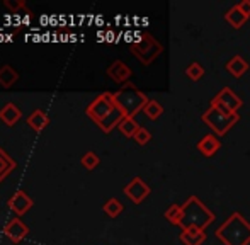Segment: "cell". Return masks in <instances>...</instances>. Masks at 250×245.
<instances>
[{
	"mask_svg": "<svg viewBox=\"0 0 250 245\" xmlns=\"http://www.w3.org/2000/svg\"><path fill=\"white\" fill-rule=\"evenodd\" d=\"M223 245H250V222L240 211H235L214 232Z\"/></svg>",
	"mask_w": 250,
	"mask_h": 245,
	"instance_id": "1",
	"label": "cell"
},
{
	"mask_svg": "<svg viewBox=\"0 0 250 245\" xmlns=\"http://www.w3.org/2000/svg\"><path fill=\"white\" fill-rule=\"evenodd\" d=\"M216 216L214 213L204 204L198 196H189L182 204V218H181V230H206L211 223H214Z\"/></svg>",
	"mask_w": 250,
	"mask_h": 245,
	"instance_id": "2",
	"label": "cell"
},
{
	"mask_svg": "<svg viewBox=\"0 0 250 245\" xmlns=\"http://www.w3.org/2000/svg\"><path fill=\"white\" fill-rule=\"evenodd\" d=\"M112 97H114L116 107H119L126 118H135L140 111H143V107H145L146 102L150 101L148 97L140 89H136L131 82L125 83L119 90L112 92Z\"/></svg>",
	"mask_w": 250,
	"mask_h": 245,
	"instance_id": "3",
	"label": "cell"
},
{
	"mask_svg": "<svg viewBox=\"0 0 250 245\" xmlns=\"http://www.w3.org/2000/svg\"><path fill=\"white\" fill-rule=\"evenodd\" d=\"M201 120H203L204 124L213 129V133L216 136H225L238 121H240V116H238V113L237 114L225 113V111L218 109V107L209 106L203 113Z\"/></svg>",
	"mask_w": 250,
	"mask_h": 245,
	"instance_id": "4",
	"label": "cell"
},
{
	"mask_svg": "<svg viewBox=\"0 0 250 245\" xmlns=\"http://www.w3.org/2000/svg\"><path fill=\"white\" fill-rule=\"evenodd\" d=\"M129 51L135 55V58L143 65H151L158 58V55L164 51V46L151 36L150 33L140 34L138 41L129 43Z\"/></svg>",
	"mask_w": 250,
	"mask_h": 245,
	"instance_id": "5",
	"label": "cell"
},
{
	"mask_svg": "<svg viewBox=\"0 0 250 245\" xmlns=\"http://www.w3.org/2000/svg\"><path fill=\"white\" fill-rule=\"evenodd\" d=\"M114 107H116V104H114V97H112V92L105 90V92H102L101 96H97L96 99H94L92 102L87 106L85 114L94 122H96V124H99L101 121H104L105 118H107L109 114L114 111Z\"/></svg>",
	"mask_w": 250,
	"mask_h": 245,
	"instance_id": "6",
	"label": "cell"
},
{
	"mask_svg": "<svg viewBox=\"0 0 250 245\" xmlns=\"http://www.w3.org/2000/svg\"><path fill=\"white\" fill-rule=\"evenodd\" d=\"M209 106H214L218 109L225 111V113H231V114H237L238 109L244 106V101L230 89V87H223L216 96L211 99Z\"/></svg>",
	"mask_w": 250,
	"mask_h": 245,
	"instance_id": "7",
	"label": "cell"
},
{
	"mask_svg": "<svg viewBox=\"0 0 250 245\" xmlns=\"http://www.w3.org/2000/svg\"><path fill=\"white\" fill-rule=\"evenodd\" d=\"M123 192H125L126 198L131 199L135 204H142V203L150 196L151 189L142 177H133V179L125 185Z\"/></svg>",
	"mask_w": 250,
	"mask_h": 245,
	"instance_id": "8",
	"label": "cell"
},
{
	"mask_svg": "<svg viewBox=\"0 0 250 245\" xmlns=\"http://www.w3.org/2000/svg\"><path fill=\"white\" fill-rule=\"evenodd\" d=\"M27 233H29V226L21 222L19 218H12L3 226V235L12 244H19L21 240H24V237H26Z\"/></svg>",
	"mask_w": 250,
	"mask_h": 245,
	"instance_id": "9",
	"label": "cell"
},
{
	"mask_svg": "<svg viewBox=\"0 0 250 245\" xmlns=\"http://www.w3.org/2000/svg\"><path fill=\"white\" fill-rule=\"evenodd\" d=\"M105 73H107L109 79H112L116 83H128L129 79H131L133 75V70L129 68L128 65H126L125 61L121 60H114L111 63V65L107 66V70H105Z\"/></svg>",
	"mask_w": 250,
	"mask_h": 245,
	"instance_id": "10",
	"label": "cell"
},
{
	"mask_svg": "<svg viewBox=\"0 0 250 245\" xmlns=\"http://www.w3.org/2000/svg\"><path fill=\"white\" fill-rule=\"evenodd\" d=\"M196 148L199 150V153L203 157L211 159V157L216 155L218 150L221 148V142H220V138L214 135V133H208V135H204L203 138L196 143Z\"/></svg>",
	"mask_w": 250,
	"mask_h": 245,
	"instance_id": "11",
	"label": "cell"
},
{
	"mask_svg": "<svg viewBox=\"0 0 250 245\" xmlns=\"http://www.w3.org/2000/svg\"><path fill=\"white\" fill-rule=\"evenodd\" d=\"M7 204H9V208L12 209L16 215L22 216V215H26L31 208H33V199H31L24 191H16L12 194V198L9 199Z\"/></svg>",
	"mask_w": 250,
	"mask_h": 245,
	"instance_id": "12",
	"label": "cell"
},
{
	"mask_svg": "<svg viewBox=\"0 0 250 245\" xmlns=\"http://www.w3.org/2000/svg\"><path fill=\"white\" fill-rule=\"evenodd\" d=\"M225 68H227V72L230 73L233 79H242V77L249 72L250 65L247 63V60L242 57V55H235V57H231L230 60L227 61Z\"/></svg>",
	"mask_w": 250,
	"mask_h": 245,
	"instance_id": "13",
	"label": "cell"
},
{
	"mask_svg": "<svg viewBox=\"0 0 250 245\" xmlns=\"http://www.w3.org/2000/svg\"><path fill=\"white\" fill-rule=\"evenodd\" d=\"M21 118H22V111L14 102H7L5 106L0 109V120L5 122L7 126H14Z\"/></svg>",
	"mask_w": 250,
	"mask_h": 245,
	"instance_id": "14",
	"label": "cell"
},
{
	"mask_svg": "<svg viewBox=\"0 0 250 245\" xmlns=\"http://www.w3.org/2000/svg\"><path fill=\"white\" fill-rule=\"evenodd\" d=\"M179 240L184 245H203L206 240V232H203V230H181Z\"/></svg>",
	"mask_w": 250,
	"mask_h": 245,
	"instance_id": "15",
	"label": "cell"
},
{
	"mask_svg": "<svg viewBox=\"0 0 250 245\" xmlns=\"http://www.w3.org/2000/svg\"><path fill=\"white\" fill-rule=\"evenodd\" d=\"M247 19H249V17L245 16L240 9H238V5L230 7V9L225 12V20H227L231 27H235V29H240V27L247 22Z\"/></svg>",
	"mask_w": 250,
	"mask_h": 245,
	"instance_id": "16",
	"label": "cell"
},
{
	"mask_svg": "<svg viewBox=\"0 0 250 245\" xmlns=\"http://www.w3.org/2000/svg\"><path fill=\"white\" fill-rule=\"evenodd\" d=\"M125 118H126V116H125V114H123V111L119 109V107H114V111H112V113L109 114V116L105 118L104 121H101L97 126H99V128H101L104 133H111L114 128H118L119 122H121L123 120H125Z\"/></svg>",
	"mask_w": 250,
	"mask_h": 245,
	"instance_id": "17",
	"label": "cell"
},
{
	"mask_svg": "<svg viewBox=\"0 0 250 245\" xmlns=\"http://www.w3.org/2000/svg\"><path fill=\"white\" fill-rule=\"evenodd\" d=\"M17 80H19V73H17V70L12 65L0 66V85L3 89H10Z\"/></svg>",
	"mask_w": 250,
	"mask_h": 245,
	"instance_id": "18",
	"label": "cell"
},
{
	"mask_svg": "<svg viewBox=\"0 0 250 245\" xmlns=\"http://www.w3.org/2000/svg\"><path fill=\"white\" fill-rule=\"evenodd\" d=\"M48 122H50V120H48L46 113H44V111H41V109L33 111V113L27 116V124H29L36 133L43 131V129L48 126Z\"/></svg>",
	"mask_w": 250,
	"mask_h": 245,
	"instance_id": "19",
	"label": "cell"
},
{
	"mask_svg": "<svg viewBox=\"0 0 250 245\" xmlns=\"http://www.w3.org/2000/svg\"><path fill=\"white\" fill-rule=\"evenodd\" d=\"M17 167V162L0 146V183Z\"/></svg>",
	"mask_w": 250,
	"mask_h": 245,
	"instance_id": "20",
	"label": "cell"
},
{
	"mask_svg": "<svg viewBox=\"0 0 250 245\" xmlns=\"http://www.w3.org/2000/svg\"><path fill=\"white\" fill-rule=\"evenodd\" d=\"M118 129L121 131L123 136H126V138H133V136L136 135V131L140 129V124L135 118H125V120L119 122Z\"/></svg>",
	"mask_w": 250,
	"mask_h": 245,
	"instance_id": "21",
	"label": "cell"
},
{
	"mask_svg": "<svg viewBox=\"0 0 250 245\" xmlns=\"http://www.w3.org/2000/svg\"><path fill=\"white\" fill-rule=\"evenodd\" d=\"M143 113H145V116L148 118L151 121H157L158 118L164 114V106H162L158 101L155 99H150L148 102H146V106L143 107Z\"/></svg>",
	"mask_w": 250,
	"mask_h": 245,
	"instance_id": "22",
	"label": "cell"
},
{
	"mask_svg": "<svg viewBox=\"0 0 250 245\" xmlns=\"http://www.w3.org/2000/svg\"><path fill=\"white\" fill-rule=\"evenodd\" d=\"M102 209H104V213L109 216V218H118V216L123 213V209H125V206H123V203L119 201L118 198H111L105 201V204Z\"/></svg>",
	"mask_w": 250,
	"mask_h": 245,
	"instance_id": "23",
	"label": "cell"
},
{
	"mask_svg": "<svg viewBox=\"0 0 250 245\" xmlns=\"http://www.w3.org/2000/svg\"><path fill=\"white\" fill-rule=\"evenodd\" d=\"M165 220H167L170 225H177L181 223V218H182V204H170L164 213Z\"/></svg>",
	"mask_w": 250,
	"mask_h": 245,
	"instance_id": "24",
	"label": "cell"
},
{
	"mask_svg": "<svg viewBox=\"0 0 250 245\" xmlns=\"http://www.w3.org/2000/svg\"><path fill=\"white\" fill-rule=\"evenodd\" d=\"M204 73H206V70H204V66L201 65L199 61H192L191 65L186 68V75H188V79H191L192 82H198L204 77Z\"/></svg>",
	"mask_w": 250,
	"mask_h": 245,
	"instance_id": "25",
	"label": "cell"
},
{
	"mask_svg": "<svg viewBox=\"0 0 250 245\" xmlns=\"http://www.w3.org/2000/svg\"><path fill=\"white\" fill-rule=\"evenodd\" d=\"M80 162H82V165L85 167L87 170H94L97 165L101 163V159H99V155H97L96 152H85L82 155V159H80Z\"/></svg>",
	"mask_w": 250,
	"mask_h": 245,
	"instance_id": "26",
	"label": "cell"
},
{
	"mask_svg": "<svg viewBox=\"0 0 250 245\" xmlns=\"http://www.w3.org/2000/svg\"><path fill=\"white\" fill-rule=\"evenodd\" d=\"M133 140H135V142L138 143L140 146H145L146 143H150V140H151V133H150L146 128H143V126H140V129H138V131H136V135L133 136Z\"/></svg>",
	"mask_w": 250,
	"mask_h": 245,
	"instance_id": "27",
	"label": "cell"
},
{
	"mask_svg": "<svg viewBox=\"0 0 250 245\" xmlns=\"http://www.w3.org/2000/svg\"><path fill=\"white\" fill-rule=\"evenodd\" d=\"M3 5H5L7 9H10V12H14V14H16L19 9H24L26 12L31 14V10L26 7V2H24V0H3Z\"/></svg>",
	"mask_w": 250,
	"mask_h": 245,
	"instance_id": "28",
	"label": "cell"
},
{
	"mask_svg": "<svg viewBox=\"0 0 250 245\" xmlns=\"http://www.w3.org/2000/svg\"><path fill=\"white\" fill-rule=\"evenodd\" d=\"M237 5H238V9L245 14V16L250 17V0H242V2H238Z\"/></svg>",
	"mask_w": 250,
	"mask_h": 245,
	"instance_id": "29",
	"label": "cell"
}]
</instances>
